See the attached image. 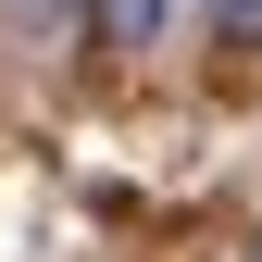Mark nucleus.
I'll return each mask as SVG.
<instances>
[{
	"label": "nucleus",
	"instance_id": "nucleus-3",
	"mask_svg": "<svg viewBox=\"0 0 262 262\" xmlns=\"http://www.w3.org/2000/svg\"><path fill=\"white\" fill-rule=\"evenodd\" d=\"M0 13H13V25H50V13H62V0H0Z\"/></svg>",
	"mask_w": 262,
	"mask_h": 262
},
{
	"label": "nucleus",
	"instance_id": "nucleus-4",
	"mask_svg": "<svg viewBox=\"0 0 262 262\" xmlns=\"http://www.w3.org/2000/svg\"><path fill=\"white\" fill-rule=\"evenodd\" d=\"M250 262H262V237H250Z\"/></svg>",
	"mask_w": 262,
	"mask_h": 262
},
{
	"label": "nucleus",
	"instance_id": "nucleus-2",
	"mask_svg": "<svg viewBox=\"0 0 262 262\" xmlns=\"http://www.w3.org/2000/svg\"><path fill=\"white\" fill-rule=\"evenodd\" d=\"M225 13V38H262V0H212Z\"/></svg>",
	"mask_w": 262,
	"mask_h": 262
},
{
	"label": "nucleus",
	"instance_id": "nucleus-1",
	"mask_svg": "<svg viewBox=\"0 0 262 262\" xmlns=\"http://www.w3.org/2000/svg\"><path fill=\"white\" fill-rule=\"evenodd\" d=\"M88 38L100 50H150L162 38V0H88Z\"/></svg>",
	"mask_w": 262,
	"mask_h": 262
}]
</instances>
